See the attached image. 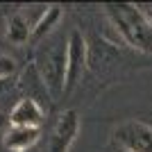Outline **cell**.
<instances>
[{"label":"cell","mask_w":152,"mask_h":152,"mask_svg":"<svg viewBox=\"0 0 152 152\" xmlns=\"http://www.w3.org/2000/svg\"><path fill=\"white\" fill-rule=\"evenodd\" d=\"M109 25L116 30L118 39L125 45L139 52H152V18L145 14V9L132 2H109L104 5Z\"/></svg>","instance_id":"cell-1"},{"label":"cell","mask_w":152,"mask_h":152,"mask_svg":"<svg viewBox=\"0 0 152 152\" xmlns=\"http://www.w3.org/2000/svg\"><path fill=\"white\" fill-rule=\"evenodd\" d=\"M66 64H68V39L64 37H48L39 43L34 55V68L43 80L50 98H57L66 89Z\"/></svg>","instance_id":"cell-2"},{"label":"cell","mask_w":152,"mask_h":152,"mask_svg":"<svg viewBox=\"0 0 152 152\" xmlns=\"http://www.w3.org/2000/svg\"><path fill=\"white\" fill-rule=\"evenodd\" d=\"M116 145L129 152H152V125L143 121H123L114 129Z\"/></svg>","instance_id":"cell-3"},{"label":"cell","mask_w":152,"mask_h":152,"mask_svg":"<svg viewBox=\"0 0 152 152\" xmlns=\"http://www.w3.org/2000/svg\"><path fill=\"white\" fill-rule=\"evenodd\" d=\"M86 61H89L86 41H84L80 30H73L68 34V64H66V89H64V93H70L82 82Z\"/></svg>","instance_id":"cell-4"},{"label":"cell","mask_w":152,"mask_h":152,"mask_svg":"<svg viewBox=\"0 0 152 152\" xmlns=\"http://www.w3.org/2000/svg\"><path fill=\"white\" fill-rule=\"evenodd\" d=\"M77 132H80V116L75 109H66L64 114H59L57 123L48 136V150L45 152H70V148L77 139Z\"/></svg>","instance_id":"cell-5"},{"label":"cell","mask_w":152,"mask_h":152,"mask_svg":"<svg viewBox=\"0 0 152 152\" xmlns=\"http://www.w3.org/2000/svg\"><path fill=\"white\" fill-rule=\"evenodd\" d=\"M43 118H45V109L41 107V102L32 100V98H20L9 111L12 125H20V127H39L41 129Z\"/></svg>","instance_id":"cell-6"},{"label":"cell","mask_w":152,"mask_h":152,"mask_svg":"<svg viewBox=\"0 0 152 152\" xmlns=\"http://www.w3.org/2000/svg\"><path fill=\"white\" fill-rule=\"evenodd\" d=\"M41 139V129L39 127H20V125H12L7 132L2 145L9 152H27L34 150Z\"/></svg>","instance_id":"cell-7"},{"label":"cell","mask_w":152,"mask_h":152,"mask_svg":"<svg viewBox=\"0 0 152 152\" xmlns=\"http://www.w3.org/2000/svg\"><path fill=\"white\" fill-rule=\"evenodd\" d=\"M61 20V7L59 5H45L43 12L39 14V18L32 25V41L30 43H43L45 39L52 34V30Z\"/></svg>","instance_id":"cell-8"},{"label":"cell","mask_w":152,"mask_h":152,"mask_svg":"<svg viewBox=\"0 0 152 152\" xmlns=\"http://www.w3.org/2000/svg\"><path fill=\"white\" fill-rule=\"evenodd\" d=\"M7 39L16 45H23L32 41V23L23 16V14H14L9 23H7Z\"/></svg>","instance_id":"cell-9"},{"label":"cell","mask_w":152,"mask_h":152,"mask_svg":"<svg viewBox=\"0 0 152 152\" xmlns=\"http://www.w3.org/2000/svg\"><path fill=\"white\" fill-rule=\"evenodd\" d=\"M16 73V61L9 55H0V80H12Z\"/></svg>","instance_id":"cell-10"},{"label":"cell","mask_w":152,"mask_h":152,"mask_svg":"<svg viewBox=\"0 0 152 152\" xmlns=\"http://www.w3.org/2000/svg\"><path fill=\"white\" fill-rule=\"evenodd\" d=\"M9 127H12V121H9V114L0 111V145H2V141H5L7 132H9Z\"/></svg>","instance_id":"cell-11"},{"label":"cell","mask_w":152,"mask_h":152,"mask_svg":"<svg viewBox=\"0 0 152 152\" xmlns=\"http://www.w3.org/2000/svg\"><path fill=\"white\" fill-rule=\"evenodd\" d=\"M7 91H12V80H0V98H2Z\"/></svg>","instance_id":"cell-12"},{"label":"cell","mask_w":152,"mask_h":152,"mask_svg":"<svg viewBox=\"0 0 152 152\" xmlns=\"http://www.w3.org/2000/svg\"><path fill=\"white\" fill-rule=\"evenodd\" d=\"M114 152H129V150H123V148H118V145H116V150Z\"/></svg>","instance_id":"cell-13"},{"label":"cell","mask_w":152,"mask_h":152,"mask_svg":"<svg viewBox=\"0 0 152 152\" xmlns=\"http://www.w3.org/2000/svg\"><path fill=\"white\" fill-rule=\"evenodd\" d=\"M27 152H37V148H34V150H27Z\"/></svg>","instance_id":"cell-14"},{"label":"cell","mask_w":152,"mask_h":152,"mask_svg":"<svg viewBox=\"0 0 152 152\" xmlns=\"http://www.w3.org/2000/svg\"><path fill=\"white\" fill-rule=\"evenodd\" d=\"M150 9H152V7H150Z\"/></svg>","instance_id":"cell-15"}]
</instances>
